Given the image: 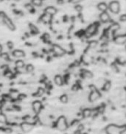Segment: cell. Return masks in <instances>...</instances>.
Here are the masks:
<instances>
[{
	"label": "cell",
	"mask_w": 126,
	"mask_h": 134,
	"mask_svg": "<svg viewBox=\"0 0 126 134\" xmlns=\"http://www.w3.org/2000/svg\"><path fill=\"white\" fill-rule=\"evenodd\" d=\"M107 134H122V127H118L115 125H110L105 128Z\"/></svg>",
	"instance_id": "cell-1"
},
{
	"label": "cell",
	"mask_w": 126,
	"mask_h": 134,
	"mask_svg": "<svg viewBox=\"0 0 126 134\" xmlns=\"http://www.w3.org/2000/svg\"><path fill=\"white\" fill-rule=\"evenodd\" d=\"M57 128L61 131H64L67 129V122L64 117H60L57 120Z\"/></svg>",
	"instance_id": "cell-2"
},
{
	"label": "cell",
	"mask_w": 126,
	"mask_h": 134,
	"mask_svg": "<svg viewBox=\"0 0 126 134\" xmlns=\"http://www.w3.org/2000/svg\"><path fill=\"white\" fill-rule=\"evenodd\" d=\"M109 8L110 11L114 14H118L120 10V5L117 1H111L109 3V5L108 7Z\"/></svg>",
	"instance_id": "cell-3"
},
{
	"label": "cell",
	"mask_w": 126,
	"mask_h": 134,
	"mask_svg": "<svg viewBox=\"0 0 126 134\" xmlns=\"http://www.w3.org/2000/svg\"><path fill=\"white\" fill-rule=\"evenodd\" d=\"M2 21H3V23L5 24V26L11 31H14L16 30V27L13 24V22L11 21V19L8 17L7 16H5L3 18H2Z\"/></svg>",
	"instance_id": "cell-4"
},
{
	"label": "cell",
	"mask_w": 126,
	"mask_h": 134,
	"mask_svg": "<svg viewBox=\"0 0 126 134\" xmlns=\"http://www.w3.org/2000/svg\"><path fill=\"white\" fill-rule=\"evenodd\" d=\"M97 24L96 23H94V24H92L88 27L86 32V34L88 37H89V36L94 35L97 32Z\"/></svg>",
	"instance_id": "cell-5"
},
{
	"label": "cell",
	"mask_w": 126,
	"mask_h": 134,
	"mask_svg": "<svg viewBox=\"0 0 126 134\" xmlns=\"http://www.w3.org/2000/svg\"><path fill=\"white\" fill-rule=\"evenodd\" d=\"M100 94L99 91L97 89H94L92 91V93L90 94L89 97H88V100L90 102H94L100 97Z\"/></svg>",
	"instance_id": "cell-6"
},
{
	"label": "cell",
	"mask_w": 126,
	"mask_h": 134,
	"mask_svg": "<svg viewBox=\"0 0 126 134\" xmlns=\"http://www.w3.org/2000/svg\"><path fill=\"white\" fill-rule=\"evenodd\" d=\"M21 129L24 133H29V132H30L33 129V125L24 122L22 123V125H21Z\"/></svg>",
	"instance_id": "cell-7"
},
{
	"label": "cell",
	"mask_w": 126,
	"mask_h": 134,
	"mask_svg": "<svg viewBox=\"0 0 126 134\" xmlns=\"http://www.w3.org/2000/svg\"><path fill=\"white\" fill-rule=\"evenodd\" d=\"M52 49H53L54 52L55 53V55H57L58 56H61V55H63L65 54V49H63L59 45H57V44L53 45Z\"/></svg>",
	"instance_id": "cell-8"
},
{
	"label": "cell",
	"mask_w": 126,
	"mask_h": 134,
	"mask_svg": "<svg viewBox=\"0 0 126 134\" xmlns=\"http://www.w3.org/2000/svg\"><path fill=\"white\" fill-rule=\"evenodd\" d=\"M42 108L41 102L40 101H35L32 103V110L35 113H39Z\"/></svg>",
	"instance_id": "cell-9"
},
{
	"label": "cell",
	"mask_w": 126,
	"mask_h": 134,
	"mask_svg": "<svg viewBox=\"0 0 126 134\" xmlns=\"http://www.w3.org/2000/svg\"><path fill=\"white\" fill-rule=\"evenodd\" d=\"M100 19L102 22L107 23L111 20V16L107 12H102V13L100 15Z\"/></svg>",
	"instance_id": "cell-10"
},
{
	"label": "cell",
	"mask_w": 126,
	"mask_h": 134,
	"mask_svg": "<svg viewBox=\"0 0 126 134\" xmlns=\"http://www.w3.org/2000/svg\"><path fill=\"white\" fill-rule=\"evenodd\" d=\"M114 41L117 44H124L126 41L125 35H117L114 38Z\"/></svg>",
	"instance_id": "cell-11"
},
{
	"label": "cell",
	"mask_w": 126,
	"mask_h": 134,
	"mask_svg": "<svg viewBox=\"0 0 126 134\" xmlns=\"http://www.w3.org/2000/svg\"><path fill=\"white\" fill-rule=\"evenodd\" d=\"M44 12H45V13H47L48 15L54 16V15H55L56 13H57V9L53 6H49V7L45 8Z\"/></svg>",
	"instance_id": "cell-12"
},
{
	"label": "cell",
	"mask_w": 126,
	"mask_h": 134,
	"mask_svg": "<svg viewBox=\"0 0 126 134\" xmlns=\"http://www.w3.org/2000/svg\"><path fill=\"white\" fill-rule=\"evenodd\" d=\"M13 55L16 57H22L25 55V53L23 50L20 49H16L13 52Z\"/></svg>",
	"instance_id": "cell-13"
},
{
	"label": "cell",
	"mask_w": 126,
	"mask_h": 134,
	"mask_svg": "<svg viewBox=\"0 0 126 134\" xmlns=\"http://www.w3.org/2000/svg\"><path fill=\"white\" fill-rule=\"evenodd\" d=\"M97 9L101 12H106L108 10V5L105 2H100L97 5Z\"/></svg>",
	"instance_id": "cell-14"
},
{
	"label": "cell",
	"mask_w": 126,
	"mask_h": 134,
	"mask_svg": "<svg viewBox=\"0 0 126 134\" xmlns=\"http://www.w3.org/2000/svg\"><path fill=\"white\" fill-rule=\"evenodd\" d=\"M55 83L58 86H61L63 85V78H62L61 75H56L55 77Z\"/></svg>",
	"instance_id": "cell-15"
},
{
	"label": "cell",
	"mask_w": 126,
	"mask_h": 134,
	"mask_svg": "<svg viewBox=\"0 0 126 134\" xmlns=\"http://www.w3.org/2000/svg\"><path fill=\"white\" fill-rule=\"evenodd\" d=\"M40 19H41V21H42L43 22H50V20L52 19V16L48 15L47 13H44V15L41 16Z\"/></svg>",
	"instance_id": "cell-16"
},
{
	"label": "cell",
	"mask_w": 126,
	"mask_h": 134,
	"mask_svg": "<svg viewBox=\"0 0 126 134\" xmlns=\"http://www.w3.org/2000/svg\"><path fill=\"white\" fill-rule=\"evenodd\" d=\"M29 27H30V31H31L33 34H38V33L39 32V30L38 27H37L36 26H35V25L32 24H29Z\"/></svg>",
	"instance_id": "cell-17"
},
{
	"label": "cell",
	"mask_w": 126,
	"mask_h": 134,
	"mask_svg": "<svg viewBox=\"0 0 126 134\" xmlns=\"http://www.w3.org/2000/svg\"><path fill=\"white\" fill-rule=\"evenodd\" d=\"M91 114H92V110H90L89 108H86L83 110V117L84 118H88L90 116H91Z\"/></svg>",
	"instance_id": "cell-18"
},
{
	"label": "cell",
	"mask_w": 126,
	"mask_h": 134,
	"mask_svg": "<svg viewBox=\"0 0 126 134\" xmlns=\"http://www.w3.org/2000/svg\"><path fill=\"white\" fill-rule=\"evenodd\" d=\"M83 77L84 78H88V79H90V78H92V77H93V74H92V73L91 72V71H87V70H83Z\"/></svg>",
	"instance_id": "cell-19"
},
{
	"label": "cell",
	"mask_w": 126,
	"mask_h": 134,
	"mask_svg": "<svg viewBox=\"0 0 126 134\" xmlns=\"http://www.w3.org/2000/svg\"><path fill=\"white\" fill-rule=\"evenodd\" d=\"M68 100H69V97H68V96L66 94H63L60 97V101L62 103L65 104L68 102Z\"/></svg>",
	"instance_id": "cell-20"
},
{
	"label": "cell",
	"mask_w": 126,
	"mask_h": 134,
	"mask_svg": "<svg viewBox=\"0 0 126 134\" xmlns=\"http://www.w3.org/2000/svg\"><path fill=\"white\" fill-rule=\"evenodd\" d=\"M102 87H103V89H104L105 91H109V90L111 88V83H110L109 81L106 80V81L104 83Z\"/></svg>",
	"instance_id": "cell-21"
},
{
	"label": "cell",
	"mask_w": 126,
	"mask_h": 134,
	"mask_svg": "<svg viewBox=\"0 0 126 134\" xmlns=\"http://www.w3.org/2000/svg\"><path fill=\"white\" fill-rule=\"evenodd\" d=\"M44 94V89L42 88H38V91H36V94H35V97H41V96Z\"/></svg>",
	"instance_id": "cell-22"
},
{
	"label": "cell",
	"mask_w": 126,
	"mask_h": 134,
	"mask_svg": "<svg viewBox=\"0 0 126 134\" xmlns=\"http://www.w3.org/2000/svg\"><path fill=\"white\" fill-rule=\"evenodd\" d=\"M42 3H43L42 0H32V4L35 6L40 7L42 5Z\"/></svg>",
	"instance_id": "cell-23"
},
{
	"label": "cell",
	"mask_w": 126,
	"mask_h": 134,
	"mask_svg": "<svg viewBox=\"0 0 126 134\" xmlns=\"http://www.w3.org/2000/svg\"><path fill=\"white\" fill-rule=\"evenodd\" d=\"M7 122V117L4 113H0V123L5 124Z\"/></svg>",
	"instance_id": "cell-24"
},
{
	"label": "cell",
	"mask_w": 126,
	"mask_h": 134,
	"mask_svg": "<svg viewBox=\"0 0 126 134\" xmlns=\"http://www.w3.org/2000/svg\"><path fill=\"white\" fill-rule=\"evenodd\" d=\"M16 66L17 68H23L24 66V62L22 60H19L16 62Z\"/></svg>",
	"instance_id": "cell-25"
},
{
	"label": "cell",
	"mask_w": 126,
	"mask_h": 134,
	"mask_svg": "<svg viewBox=\"0 0 126 134\" xmlns=\"http://www.w3.org/2000/svg\"><path fill=\"white\" fill-rule=\"evenodd\" d=\"M33 70H34V66H33L32 64H28V65L27 66V67H26V71H27V72L31 73V72L33 71Z\"/></svg>",
	"instance_id": "cell-26"
},
{
	"label": "cell",
	"mask_w": 126,
	"mask_h": 134,
	"mask_svg": "<svg viewBox=\"0 0 126 134\" xmlns=\"http://www.w3.org/2000/svg\"><path fill=\"white\" fill-rule=\"evenodd\" d=\"M25 8H26V9L28 10V11H30V12H32V11H34V8H33V6H32V4H27L26 5H25Z\"/></svg>",
	"instance_id": "cell-27"
},
{
	"label": "cell",
	"mask_w": 126,
	"mask_h": 134,
	"mask_svg": "<svg viewBox=\"0 0 126 134\" xmlns=\"http://www.w3.org/2000/svg\"><path fill=\"white\" fill-rule=\"evenodd\" d=\"M89 47L92 48V49H94L97 46V42L96 41H92L89 43Z\"/></svg>",
	"instance_id": "cell-28"
},
{
	"label": "cell",
	"mask_w": 126,
	"mask_h": 134,
	"mask_svg": "<svg viewBox=\"0 0 126 134\" xmlns=\"http://www.w3.org/2000/svg\"><path fill=\"white\" fill-rule=\"evenodd\" d=\"M83 60H84L85 62L89 63V62H91V61H92V57H91V56H89V55H85V56L83 57Z\"/></svg>",
	"instance_id": "cell-29"
},
{
	"label": "cell",
	"mask_w": 126,
	"mask_h": 134,
	"mask_svg": "<svg viewBox=\"0 0 126 134\" xmlns=\"http://www.w3.org/2000/svg\"><path fill=\"white\" fill-rule=\"evenodd\" d=\"M10 96L12 97H13V98H16V97H18L19 96V94H18V92L17 91H12L11 93H10Z\"/></svg>",
	"instance_id": "cell-30"
},
{
	"label": "cell",
	"mask_w": 126,
	"mask_h": 134,
	"mask_svg": "<svg viewBox=\"0 0 126 134\" xmlns=\"http://www.w3.org/2000/svg\"><path fill=\"white\" fill-rule=\"evenodd\" d=\"M1 57H2V58H3L4 60H8V59H9V55H8L7 53H3V54H2Z\"/></svg>",
	"instance_id": "cell-31"
},
{
	"label": "cell",
	"mask_w": 126,
	"mask_h": 134,
	"mask_svg": "<svg viewBox=\"0 0 126 134\" xmlns=\"http://www.w3.org/2000/svg\"><path fill=\"white\" fill-rule=\"evenodd\" d=\"M75 10H77L78 12H80V11L82 10L83 8H82V6H81V5H76V6L75 7Z\"/></svg>",
	"instance_id": "cell-32"
},
{
	"label": "cell",
	"mask_w": 126,
	"mask_h": 134,
	"mask_svg": "<svg viewBox=\"0 0 126 134\" xmlns=\"http://www.w3.org/2000/svg\"><path fill=\"white\" fill-rule=\"evenodd\" d=\"M82 1H83V0H69V2L71 3H73V4H78Z\"/></svg>",
	"instance_id": "cell-33"
},
{
	"label": "cell",
	"mask_w": 126,
	"mask_h": 134,
	"mask_svg": "<svg viewBox=\"0 0 126 134\" xmlns=\"http://www.w3.org/2000/svg\"><path fill=\"white\" fill-rule=\"evenodd\" d=\"M44 39H45L46 41H49V40L50 36H49V35L48 33H45V34L44 35Z\"/></svg>",
	"instance_id": "cell-34"
},
{
	"label": "cell",
	"mask_w": 126,
	"mask_h": 134,
	"mask_svg": "<svg viewBox=\"0 0 126 134\" xmlns=\"http://www.w3.org/2000/svg\"><path fill=\"white\" fill-rule=\"evenodd\" d=\"M125 20H126V16L124 14V15H122L121 16H120V21H122V22H125Z\"/></svg>",
	"instance_id": "cell-35"
},
{
	"label": "cell",
	"mask_w": 126,
	"mask_h": 134,
	"mask_svg": "<svg viewBox=\"0 0 126 134\" xmlns=\"http://www.w3.org/2000/svg\"><path fill=\"white\" fill-rule=\"evenodd\" d=\"M111 69L114 70V71H115V72H116V71H117V66H114V64H112V65H111Z\"/></svg>",
	"instance_id": "cell-36"
},
{
	"label": "cell",
	"mask_w": 126,
	"mask_h": 134,
	"mask_svg": "<svg viewBox=\"0 0 126 134\" xmlns=\"http://www.w3.org/2000/svg\"><path fill=\"white\" fill-rule=\"evenodd\" d=\"M2 47L1 45H0V52H2Z\"/></svg>",
	"instance_id": "cell-37"
},
{
	"label": "cell",
	"mask_w": 126,
	"mask_h": 134,
	"mask_svg": "<svg viewBox=\"0 0 126 134\" xmlns=\"http://www.w3.org/2000/svg\"><path fill=\"white\" fill-rule=\"evenodd\" d=\"M14 1H16V2H19L20 0H14Z\"/></svg>",
	"instance_id": "cell-38"
},
{
	"label": "cell",
	"mask_w": 126,
	"mask_h": 134,
	"mask_svg": "<svg viewBox=\"0 0 126 134\" xmlns=\"http://www.w3.org/2000/svg\"><path fill=\"white\" fill-rule=\"evenodd\" d=\"M2 0H0V2H2Z\"/></svg>",
	"instance_id": "cell-39"
}]
</instances>
